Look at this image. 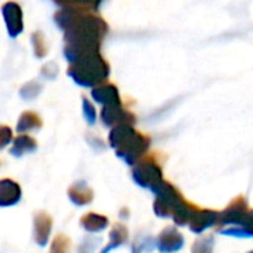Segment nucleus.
<instances>
[{
  "label": "nucleus",
  "mask_w": 253,
  "mask_h": 253,
  "mask_svg": "<svg viewBox=\"0 0 253 253\" xmlns=\"http://www.w3.org/2000/svg\"><path fill=\"white\" fill-rule=\"evenodd\" d=\"M56 25L64 31V56L68 64L89 52L99 50L101 42L108 31L107 22L92 10L64 6L55 13Z\"/></svg>",
  "instance_id": "obj_1"
},
{
  "label": "nucleus",
  "mask_w": 253,
  "mask_h": 253,
  "mask_svg": "<svg viewBox=\"0 0 253 253\" xmlns=\"http://www.w3.org/2000/svg\"><path fill=\"white\" fill-rule=\"evenodd\" d=\"M67 74L82 87H95L108 77L110 67L99 50H95L71 62L67 68Z\"/></svg>",
  "instance_id": "obj_2"
},
{
  "label": "nucleus",
  "mask_w": 253,
  "mask_h": 253,
  "mask_svg": "<svg viewBox=\"0 0 253 253\" xmlns=\"http://www.w3.org/2000/svg\"><path fill=\"white\" fill-rule=\"evenodd\" d=\"M110 144L117 156L129 165L135 163L148 148V141L135 132L130 125H117L110 133Z\"/></svg>",
  "instance_id": "obj_3"
},
{
  "label": "nucleus",
  "mask_w": 253,
  "mask_h": 253,
  "mask_svg": "<svg viewBox=\"0 0 253 253\" xmlns=\"http://www.w3.org/2000/svg\"><path fill=\"white\" fill-rule=\"evenodd\" d=\"M1 13L7 28V34L12 39L18 37L24 30V15L21 6L16 1H6L1 6Z\"/></svg>",
  "instance_id": "obj_4"
},
{
  "label": "nucleus",
  "mask_w": 253,
  "mask_h": 253,
  "mask_svg": "<svg viewBox=\"0 0 253 253\" xmlns=\"http://www.w3.org/2000/svg\"><path fill=\"white\" fill-rule=\"evenodd\" d=\"M22 191L18 182L9 178L0 179V208L15 206L21 200Z\"/></svg>",
  "instance_id": "obj_5"
},
{
  "label": "nucleus",
  "mask_w": 253,
  "mask_h": 253,
  "mask_svg": "<svg viewBox=\"0 0 253 253\" xmlns=\"http://www.w3.org/2000/svg\"><path fill=\"white\" fill-rule=\"evenodd\" d=\"M101 119L104 125L107 126H117V125H132L133 116L125 110H122L119 105H105V108L101 113Z\"/></svg>",
  "instance_id": "obj_6"
},
{
  "label": "nucleus",
  "mask_w": 253,
  "mask_h": 253,
  "mask_svg": "<svg viewBox=\"0 0 253 253\" xmlns=\"http://www.w3.org/2000/svg\"><path fill=\"white\" fill-rule=\"evenodd\" d=\"M52 231V218L49 213L40 211L34 215V240L39 246H44Z\"/></svg>",
  "instance_id": "obj_7"
},
{
  "label": "nucleus",
  "mask_w": 253,
  "mask_h": 253,
  "mask_svg": "<svg viewBox=\"0 0 253 253\" xmlns=\"http://www.w3.org/2000/svg\"><path fill=\"white\" fill-rule=\"evenodd\" d=\"M133 178L139 185L151 187L154 181H160V168L154 166L151 162H144L133 170Z\"/></svg>",
  "instance_id": "obj_8"
},
{
  "label": "nucleus",
  "mask_w": 253,
  "mask_h": 253,
  "mask_svg": "<svg viewBox=\"0 0 253 253\" xmlns=\"http://www.w3.org/2000/svg\"><path fill=\"white\" fill-rule=\"evenodd\" d=\"M92 96L96 102L102 105H120V95L114 84L105 83L98 84L92 90Z\"/></svg>",
  "instance_id": "obj_9"
},
{
  "label": "nucleus",
  "mask_w": 253,
  "mask_h": 253,
  "mask_svg": "<svg viewBox=\"0 0 253 253\" xmlns=\"http://www.w3.org/2000/svg\"><path fill=\"white\" fill-rule=\"evenodd\" d=\"M68 197L76 206H84L92 202L93 191L84 182H76L68 188Z\"/></svg>",
  "instance_id": "obj_10"
},
{
  "label": "nucleus",
  "mask_w": 253,
  "mask_h": 253,
  "mask_svg": "<svg viewBox=\"0 0 253 253\" xmlns=\"http://www.w3.org/2000/svg\"><path fill=\"white\" fill-rule=\"evenodd\" d=\"M37 148V141L25 133H19L15 139L13 144L10 147V154L13 157H22L24 154L33 153Z\"/></svg>",
  "instance_id": "obj_11"
},
{
  "label": "nucleus",
  "mask_w": 253,
  "mask_h": 253,
  "mask_svg": "<svg viewBox=\"0 0 253 253\" xmlns=\"http://www.w3.org/2000/svg\"><path fill=\"white\" fill-rule=\"evenodd\" d=\"M42 127V119L34 111H24L16 123V130L19 133H25L28 130H37Z\"/></svg>",
  "instance_id": "obj_12"
},
{
  "label": "nucleus",
  "mask_w": 253,
  "mask_h": 253,
  "mask_svg": "<svg viewBox=\"0 0 253 253\" xmlns=\"http://www.w3.org/2000/svg\"><path fill=\"white\" fill-rule=\"evenodd\" d=\"M80 225L86 230V231H90V233H98V231H102L107 228L108 225V219L102 215H98V213H86L82 216L80 219Z\"/></svg>",
  "instance_id": "obj_13"
},
{
  "label": "nucleus",
  "mask_w": 253,
  "mask_h": 253,
  "mask_svg": "<svg viewBox=\"0 0 253 253\" xmlns=\"http://www.w3.org/2000/svg\"><path fill=\"white\" fill-rule=\"evenodd\" d=\"M31 44H33L34 55L39 59H42L47 55V43H46V37L42 31H34L31 34Z\"/></svg>",
  "instance_id": "obj_14"
},
{
  "label": "nucleus",
  "mask_w": 253,
  "mask_h": 253,
  "mask_svg": "<svg viewBox=\"0 0 253 253\" xmlns=\"http://www.w3.org/2000/svg\"><path fill=\"white\" fill-rule=\"evenodd\" d=\"M42 89H43V86H42L39 82L30 80V82H27L25 84L21 86V89H19V96H21L22 99H25V101H30V99L37 98V96L40 95Z\"/></svg>",
  "instance_id": "obj_15"
},
{
  "label": "nucleus",
  "mask_w": 253,
  "mask_h": 253,
  "mask_svg": "<svg viewBox=\"0 0 253 253\" xmlns=\"http://www.w3.org/2000/svg\"><path fill=\"white\" fill-rule=\"evenodd\" d=\"M56 4L61 7L64 6H74V7H82L87 10H96L101 4V0H53Z\"/></svg>",
  "instance_id": "obj_16"
},
{
  "label": "nucleus",
  "mask_w": 253,
  "mask_h": 253,
  "mask_svg": "<svg viewBox=\"0 0 253 253\" xmlns=\"http://www.w3.org/2000/svg\"><path fill=\"white\" fill-rule=\"evenodd\" d=\"M110 240H111V243H110V246H108L105 251L113 249V248L119 246L120 243H123V242L126 240V230H125V227H122V225H116V227L113 228L111 234H110Z\"/></svg>",
  "instance_id": "obj_17"
},
{
  "label": "nucleus",
  "mask_w": 253,
  "mask_h": 253,
  "mask_svg": "<svg viewBox=\"0 0 253 253\" xmlns=\"http://www.w3.org/2000/svg\"><path fill=\"white\" fill-rule=\"evenodd\" d=\"M70 239L64 234H58L53 242H52V246H50V252H58V253H64L68 251L70 248Z\"/></svg>",
  "instance_id": "obj_18"
},
{
  "label": "nucleus",
  "mask_w": 253,
  "mask_h": 253,
  "mask_svg": "<svg viewBox=\"0 0 253 253\" xmlns=\"http://www.w3.org/2000/svg\"><path fill=\"white\" fill-rule=\"evenodd\" d=\"M82 107H83V116L87 120L89 125H93L96 120V113H95V107L87 101V98H82Z\"/></svg>",
  "instance_id": "obj_19"
},
{
  "label": "nucleus",
  "mask_w": 253,
  "mask_h": 253,
  "mask_svg": "<svg viewBox=\"0 0 253 253\" xmlns=\"http://www.w3.org/2000/svg\"><path fill=\"white\" fill-rule=\"evenodd\" d=\"M12 139H13L12 129L6 125H0V150L7 147Z\"/></svg>",
  "instance_id": "obj_20"
},
{
  "label": "nucleus",
  "mask_w": 253,
  "mask_h": 253,
  "mask_svg": "<svg viewBox=\"0 0 253 253\" xmlns=\"http://www.w3.org/2000/svg\"><path fill=\"white\" fill-rule=\"evenodd\" d=\"M56 74H58V67L53 62H49V64H46L42 68V76L46 77V79H50L52 80V79L56 77Z\"/></svg>",
  "instance_id": "obj_21"
}]
</instances>
